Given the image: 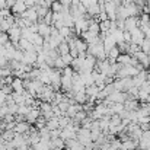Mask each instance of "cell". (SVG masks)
I'll return each instance as SVG.
<instances>
[{
  "label": "cell",
  "instance_id": "e0dca14e",
  "mask_svg": "<svg viewBox=\"0 0 150 150\" xmlns=\"http://www.w3.org/2000/svg\"><path fill=\"white\" fill-rule=\"evenodd\" d=\"M102 44H103V50H105V52H108L111 48H114V47L117 45L115 40H114L111 35H106V37L102 40Z\"/></svg>",
  "mask_w": 150,
  "mask_h": 150
},
{
  "label": "cell",
  "instance_id": "2e32d148",
  "mask_svg": "<svg viewBox=\"0 0 150 150\" xmlns=\"http://www.w3.org/2000/svg\"><path fill=\"white\" fill-rule=\"evenodd\" d=\"M16 48H19V50H22V51H34V44L31 41L25 40V38H21Z\"/></svg>",
  "mask_w": 150,
  "mask_h": 150
},
{
  "label": "cell",
  "instance_id": "7c38bea8",
  "mask_svg": "<svg viewBox=\"0 0 150 150\" xmlns=\"http://www.w3.org/2000/svg\"><path fill=\"white\" fill-rule=\"evenodd\" d=\"M146 77H147V70H142V71H139L136 76H133V83H134V86L140 88V86L146 82Z\"/></svg>",
  "mask_w": 150,
  "mask_h": 150
},
{
  "label": "cell",
  "instance_id": "4fadbf2b",
  "mask_svg": "<svg viewBox=\"0 0 150 150\" xmlns=\"http://www.w3.org/2000/svg\"><path fill=\"white\" fill-rule=\"evenodd\" d=\"M10 86H12V91L13 92H18V93H23V91H25V88H23V79H21V77H13Z\"/></svg>",
  "mask_w": 150,
  "mask_h": 150
},
{
  "label": "cell",
  "instance_id": "30bf717a",
  "mask_svg": "<svg viewBox=\"0 0 150 150\" xmlns=\"http://www.w3.org/2000/svg\"><path fill=\"white\" fill-rule=\"evenodd\" d=\"M37 23H38V34H40L44 40L48 38V37H50V32H51V25H47V23L42 22V21H38Z\"/></svg>",
  "mask_w": 150,
  "mask_h": 150
},
{
  "label": "cell",
  "instance_id": "ba28073f",
  "mask_svg": "<svg viewBox=\"0 0 150 150\" xmlns=\"http://www.w3.org/2000/svg\"><path fill=\"white\" fill-rule=\"evenodd\" d=\"M40 115H41L40 108H32V106H31V109H29L28 114L25 115V121H28L29 124H34V122L40 118Z\"/></svg>",
  "mask_w": 150,
  "mask_h": 150
},
{
  "label": "cell",
  "instance_id": "d4e9b609",
  "mask_svg": "<svg viewBox=\"0 0 150 150\" xmlns=\"http://www.w3.org/2000/svg\"><path fill=\"white\" fill-rule=\"evenodd\" d=\"M111 111H112L114 114H120L121 111H124V103H121V102L112 103V105H111Z\"/></svg>",
  "mask_w": 150,
  "mask_h": 150
},
{
  "label": "cell",
  "instance_id": "f546056e",
  "mask_svg": "<svg viewBox=\"0 0 150 150\" xmlns=\"http://www.w3.org/2000/svg\"><path fill=\"white\" fill-rule=\"evenodd\" d=\"M122 82H124V91H125V92H127L130 88L134 86V83H133V77H122Z\"/></svg>",
  "mask_w": 150,
  "mask_h": 150
},
{
  "label": "cell",
  "instance_id": "603a6c76",
  "mask_svg": "<svg viewBox=\"0 0 150 150\" xmlns=\"http://www.w3.org/2000/svg\"><path fill=\"white\" fill-rule=\"evenodd\" d=\"M69 50H70V48H69V44H67V41H66V40H64V41H61V42H60V45L57 47V51H58V54H60V55H61V54H67Z\"/></svg>",
  "mask_w": 150,
  "mask_h": 150
},
{
  "label": "cell",
  "instance_id": "9c48e42d",
  "mask_svg": "<svg viewBox=\"0 0 150 150\" xmlns=\"http://www.w3.org/2000/svg\"><path fill=\"white\" fill-rule=\"evenodd\" d=\"M130 34H131V42H134V44H142V41L144 40V34H143V31L140 29V28H134L133 31H130Z\"/></svg>",
  "mask_w": 150,
  "mask_h": 150
},
{
  "label": "cell",
  "instance_id": "1f68e13d",
  "mask_svg": "<svg viewBox=\"0 0 150 150\" xmlns=\"http://www.w3.org/2000/svg\"><path fill=\"white\" fill-rule=\"evenodd\" d=\"M142 31H143V34H144V37L146 38H149L150 40V22L147 23V25H143V26H139Z\"/></svg>",
  "mask_w": 150,
  "mask_h": 150
},
{
  "label": "cell",
  "instance_id": "ac0fdd59",
  "mask_svg": "<svg viewBox=\"0 0 150 150\" xmlns=\"http://www.w3.org/2000/svg\"><path fill=\"white\" fill-rule=\"evenodd\" d=\"M73 99L76 103H80V105H83L86 100H88V96H86V92L85 91H80V92H76L74 93V96H73Z\"/></svg>",
  "mask_w": 150,
  "mask_h": 150
},
{
  "label": "cell",
  "instance_id": "9a60e30c",
  "mask_svg": "<svg viewBox=\"0 0 150 150\" xmlns=\"http://www.w3.org/2000/svg\"><path fill=\"white\" fill-rule=\"evenodd\" d=\"M140 103L137 99H133V98H128L127 100H124V109L125 111H136L139 109Z\"/></svg>",
  "mask_w": 150,
  "mask_h": 150
},
{
  "label": "cell",
  "instance_id": "44dd1931",
  "mask_svg": "<svg viewBox=\"0 0 150 150\" xmlns=\"http://www.w3.org/2000/svg\"><path fill=\"white\" fill-rule=\"evenodd\" d=\"M31 42H32L34 45H42V44H44V38H42L38 32H34V35H32V38H31Z\"/></svg>",
  "mask_w": 150,
  "mask_h": 150
},
{
  "label": "cell",
  "instance_id": "ab89813d",
  "mask_svg": "<svg viewBox=\"0 0 150 150\" xmlns=\"http://www.w3.org/2000/svg\"><path fill=\"white\" fill-rule=\"evenodd\" d=\"M52 1H55V0H52Z\"/></svg>",
  "mask_w": 150,
  "mask_h": 150
},
{
  "label": "cell",
  "instance_id": "8fae6325",
  "mask_svg": "<svg viewBox=\"0 0 150 150\" xmlns=\"http://www.w3.org/2000/svg\"><path fill=\"white\" fill-rule=\"evenodd\" d=\"M22 63L29 64V66H34V64L37 63V52H35V51H23Z\"/></svg>",
  "mask_w": 150,
  "mask_h": 150
},
{
  "label": "cell",
  "instance_id": "ffe728a7",
  "mask_svg": "<svg viewBox=\"0 0 150 150\" xmlns=\"http://www.w3.org/2000/svg\"><path fill=\"white\" fill-rule=\"evenodd\" d=\"M149 93H150L149 89H142V88H139V95H137V99L140 100V102H146L147 96H149Z\"/></svg>",
  "mask_w": 150,
  "mask_h": 150
},
{
  "label": "cell",
  "instance_id": "6da1fadb",
  "mask_svg": "<svg viewBox=\"0 0 150 150\" xmlns=\"http://www.w3.org/2000/svg\"><path fill=\"white\" fill-rule=\"evenodd\" d=\"M7 35H9V41H10L15 47H18V42H19V40H21V37H22V29H21L18 25H12L10 29L7 31Z\"/></svg>",
  "mask_w": 150,
  "mask_h": 150
},
{
  "label": "cell",
  "instance_id": "4316f807",
  "mask_svg": "<svg viewBox=\"0 0 150 150\" xmlns=\"http://www.w3.org/2000/svg\"><path fill=\"white\" fill-rule=\"evenodd\" d=\"M66 67V63L63 61V58L58 55L55 60H54V69H57V70H63Z\"/></svg>",
  "mask_w": 150,
  "mask_h": 150
},
{
  "label": "cell",
  "instance_id": "277c9868",
  "mask_svg": "<svg viewBox=\"0 0 150 150\" xmlns=\"http://www.w3.org/2000/svg\"><path fill=\"white\" fill-rule=\"evenodd\" d=\"M22 19H26L29 22H38V13L35 10V7H26V10L23 13L19 15Z\"/></svg>",
  "mask_w": 150,
  "mask_h": 150
},
{
  "label": "cell",
  "instance_id": "d6a6232c",
  "mask_svg": "<svg viewBox=\"0 0 150 150\" xmlns=\"http://www.w3.org/2000/svg\"><path fill=\"white\" fill-rule=\"evenodd\" d=\"M60 57L63 58V61L66 63V66H70V63H71V60H73V57L70 55V52H67V54H61Z\"/></svg>",
  "mask_w": 150,
  "mask_h": 150
},
{
  "label": "cell",
  "instance_id": "484cf974",
  "mask_svg": "<svg viewBox=\"0 0 150 150\" xmlns=\"http://www.w3.org/2000/svg\"><path fill=\"white\" fill-rule=\"evenodd\" d=\"M109 26H111V21L109 19H106V21H100L99 22V29L100 32H108L109 31Z\"/></svg>",
  "mask_w": 150,
  "mask_h": 150
},
{
  "label": "cell",
  "instance_id": "7402d4cb",
  "mask_svg": "<svg viewBox=\"0 0 150 150\" xmlns=\"http://www.w3.org/2000/svg\"><path fill=\"white\" fill-rule=\"evenodd\" d=\"M140 50L150 55V40L149 38H146V37H144V40H143V41H142V44H140Z\"/></svg>",
  "mask_w": 150,
  "mask_h": 150
},
{
  "label": "cell",
  "instance_id": "8992f818",
  "mask_svg": "<svg viewBox=\"0 0 150 150\" xmlns=\"http://www.w3.org/2000/svg\"><path fill=\"white\" fill-rule=\"evenodd\" d=\"M133 55L137 58V61H139L140 64L144 66V69H149L150 67V55L149 54H146V52H143L142 50H139L137 52H134Z\"/></svg>",
  "mask_w": 150,
  "mask_h": 150
},
{
  "label": "cell",
  "instance_id": "836d02e7",
  "mask_svg": "<svg viewBox=\"0 0 150 150\" xmlns=\"http://www.w3.org/2000/svg\"><path fill=\"white\" fill-rule=\"evenodd\" d=\"M6 42H9V35H7V32H0V44L4 45Z\"/></svg>",
  "mask_w": 150,
  "mask_h": 150
},
{
  "label": "cell",
  "instance_id": "d590c367",
  "mask_svg": "<svg viewBox=\"0 0 150 150\" xmlns=\"http://www.w3.org/2000/svg\"><path fill=\"white\" fill-rule=\"evenodd\" d=\"M124 41L125 42H131V34L128 31H124Z\"/></svg>",
  "mask_w": 150,
  "mask_h": 150
},
{
  "label": "cell",
  "instance_id": "83f0119b",
  "mask_svg": "<svg viewBox=\"0 0 150 150\" xmlns=\"http://www.w3.org/2000/svg\"><path fill=\"white\" fill-rule=\"evenodd\" d=\"M51 12H61V9H63V3L60 1V0H55V1H52L50 6Z\"/></svg>",
  "mask_w": 150,
  "mask_h": 150
},
{
  "label": "cell",
  "instance_id": "e575fe53",
  "mask_svg": "<svg viewBox=\"0 0 150 150\" xmlns=\"http://www.w3.org/2000/svg\"><path fill=\"white\" fill-rule=\"evenodd\" d=\"M6 114H9V108H7V105L4 103V105H0V118H3Z\"/></svg>",
  "mask_w": 150,
  "mask_h": 150
},
{
  "label": "cell",
  "instance_id": "7a4b0ae2",
  "mask_svg": "<svg viewBox=\"0 0 150 150\" xmlns=\"http://www.w3.org/2000/svg\"><path fill=\"white\" fill-rule=\"evenodd\" d=\"M105 99H108L109 102H112V103H115V102H121V103H124V100L128 99V93L127 92H120V91H115V92H112L111 95H108Z\"/></svg>",
  "mask_w": 150,
  "mask_h": 150
},
{
  "label": "cell",
  "instance_id": "5b68a950",
  "mask_svg": "<svg viewBox=\"0 0 150 150\" xmlns=\"http://www.w3.org/2000/svg\"><path fill=\"white\" fill-rule=\"evenodd\" d=\"M15 133L18 134H29V131L32 130L29 122L28 121H16V125H15Z\"/></svg>",
  "mask_w": 150,
  "mask_h": 150
},
{
  "label": "cell",
  "instance_id": "f1b7e54d",
  "mask_svg": "<svg viewBox=\"0 0 150 150\" xmlns=\"http://www.w3.org/2000/svg\"><path fill=\"white\" fill-rule=\"evenodd\" d=\"M45 122H47V120H45L44 117L40 115V118H38L34 124H35V128H37V130H42V128L45 127Z\"/></svg>",
  "mask_w": 150,
  "mask_h": 150
},
{
  "label": "cell",
  "instance_id": "74e56055",
  "mask_svg": "<svg viewBox=\"0 0 150 150\" xmlns=\"http://www.w3.org/2000/svg\"><path fill=\"white\" fill-rule=\"evenodd\" d=\"M146 150H150V140H147V144H146Z\"/></svg>",
  "mask_w": 150,
  "mask_h": 150
},
{
  "label": "cell",
  "instance_id": "d6986e66",
  "mask_svg": "<svg viewBox=\"0 0 150 150\" xmlns=\"http://www.w3.org/2000/svg\"><path fill=\"white\" fill-rule=\"evenodd\" d=\"M1 133V139L4 140V142H12V139L15 137V131L13 130H3V131H0Z\"/></svg>",
  "mask_w": 150,
  "mask_h": 150
},
{
  "label": "cell",
  "instance_id": "5bb4252c",
  "mask_svg": "<svg viewBox=\"0 0 150 150\" xmlns=\"http://www.w3.org/2000/svg\"><path fill=\"white\" fill-rule=\"evenodd\" d=\"M80 109H83V108H82V105H80V103L73 102V103H70V105H69V108H67V111H66V114H64V115H67L69 118H73V117L77 114V111H80Z\"/></svg>",
  "mask_w": 150,
  "mask_h": 150
},
{
  "label": "cell",
  "instance_id": "8d00e7d4",
  "mask_svg": "<svg viewBox=\"0 0 150 150\" xmlns=\"http://www.w3.org/2000/svg\"><path fill=\"white\" fill-rule=\"evenodd\" d=\"M4 7H7V3H6V0H0V9H4Z\"/></svg>",
  "mask_w": 150,
  "mask_h": 150
},
{
  "label": "cell",
  "instance_id": "cb8c5ba5",
  "mask_svg": "<svg viewBox=\"0 0 150 150\" xmlns=\"http://www.w3.org/2000/svg\"><path fill=\"white\" fill-rule=\"evenodd\" d=\"M121 117L118 115V114H112L111 115V118H109V125H114V127H117V125H120L121 124Z\"/></svg>",
  "mask_w": 150,
  "mask_h": 150
},
{
  "label": "cell",
  "instance_id": "52a82bcc",
  "mask_svg": "<svg viewBox=\"0 0 150 150\" xmlns=\"http://www.w3.org/2000/svg\"><path fill=\"white\" fill-rule=\"evenodd\" d=\"M25 10H26V4H25L23 0H16V1L13 3V6L10 7V12L13 13V16H19V15L23 13Z\"/></svg>",
  "mask_w": 150,
  "mask_h": 150
},
{
  "label": "cell",
  "instance_id": "f35d334b",
  "mask_svg": "<svg viewBox=\"0 0 150 150\" xmlns=\"http://www.w3.org/2000/svg\"><path fill=\"white\" fill-rule=\"evenodd\" d=\"M134 150H139V149H134Z\"/></svg>",
  "mask_w": 150,
  "mask_h": 150
},
{
  "label": "cell",
  "instance_id": "3957f363",
  "mask_svg": "<svg viewBox=\"0 0 150 150\" xmlns=\"http://www.w3.org/2000/svg\"><path fill=\"white\" fill-rule=\"evenodd\" d=\"M140 25V19L139 16H128L127 19H124V31H133L134 28H139Z\"/></svg>",
  "mask_w": 150,
  "mask_h": 150
},
{
  "label": "cell",
  "instance_id": "4dcf8cb0",
  "mask_svg": "<svg viewBox=\"0 0 150 150\" xmlns=\"http://www.w3.org/2000/svg\"><path fill=\"white\" fill-rule=\"evenodd\" d=\"M42 22H45L47 25H51V23H52V12H51V9L45 13V16L42 18Z\"/></svg>",
  "mask_w": 150,
  "mask_h": 150
}]
</instances>
